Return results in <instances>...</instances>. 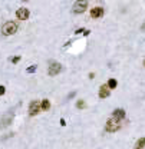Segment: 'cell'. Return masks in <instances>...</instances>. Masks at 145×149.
Returning a JSON list of instances; mask_svg holds the SVG:
<instances>
[{
  "label": "cell",
  "instance_id": "obj_1",
  "mask_svg": "<svg viewBox=\"0 0 145 149\" xmlns=\"http://www.w3.org/2000/svg\"><path fill=\"white\" fill-rule=\"evenodd\" d=\"M17 23L16 22H6L4 24H3V27H1V34L3 36H10V34H14L16 32H17Z\"/></svg>",
  "mask_w": 145,
  "mask_h": 149
},
{
  "label": "cell",
  "instance_id": "obj_2",
  "mask_svg": "<svg viewBox=\"0 0 145 149\" xmlns=\"http://www.w3.org/2000/svg\"><path fill=\"white\" fill-rule=\"evenodd\" d=\"M121 126H122L121 121H118V119H115V118H111V119H108L106 123H105V131H106V132H117V131L121 129Z\"/></svg>",
  "mask_w": 145,
  "mask_h": 149
},
{
  "label": "cell",
  "instance_id": "obj_3",
  "mask_svg": "<svg viewBox=\"0 0 145 149\" xmlns=\"http://www.w3.org/2000/svg\"><path fill=\"white\" fill-rule=\"evenodd\" d=\"M86 9H88V1H86V0H79V1H75V4H73V7H72L73 13H76V14L83 13Z\"/></svg>",
  "mask_w": 145,
  "mask_h": 149
},
{
  "label": "cell",
  "instance_id": "obj_4",
  "mask_svg": "<svg viewBox=\"0 0 145 149\" xmlns=\"http://www.w3.org/2000/svg\"><path fill=\"white\" fill-rule=\"evenodd\" d=\"M62 70V65L58 63V62H50L49 63V67H47V75L49 76H56L58 73H60Z\"/></svg>",
  "mask_w": 145,
  "mask_h": 149
},
{
  "label": "cell",
  "instance_id": "obj_5",
  "mask_svg": "<svg viewBox=\"0 0 145 149\" xmlns=\"http://www.w3.org/2000/svg\"><path fill=\"white\" fill-rule=\"evenodd\" d=\"M42 111V103L37 102V100H33L30 105H29V116H36L39 112Z\"/></svg>",
  "mask_w": 145,
  "mask_h": 149
},
{
  "label": "cell",
  "instance_id": "obj_6",
  "mask_svg": "<svg viewBox=\"0 0 145 149\" xmlns=\"http://www.w3.org/2000/svg\"><path fill=\"white\" fill-rule=\"evenodd\" d=\"M16 16H17V19H19V20H26V19H29L30 11H29V9H27V7H19V9H17V11H16Z\"/></svg>",
  "mask_w": 145,
  "mask_h": 149
},
{
  "label": "cell",
  "instance_id": "obj_7",
  "mask_svg": "<svg viewBox=\"0 0 145 149\" xmlns=\"http://www.w3.org/2000/svg\"><path fill=\"white\" fill-rule=\"evenodd\" d=\"M91 16H92L94 19H99V17H102V16H104V9L99 7V6L94 7V9L91 10Z\"/></svg>",
  "mask_w": 145,
  "mask_h": 149
},
{
  "label": "cell",
  "instance_id": "obj_8",
  "mask_svg": "<svg viewBox=\"0 0 145 149\" xmlns=\"http://www.w3.org/2000/svg\"><path fill=\"white\" fill-rule=\"evenodd\" d=\"M125 111L124 109H115L114 112H112V118H115V119H118V121H122V119H125Z\"/></svg>",
  "mask_w": 145,
  "mask_h": 149
},
{
  "label": "cell",
  "instance_id": "obj_9",
  "mask_svg": "<svg viewBox=\"0 0 145 149\" xmlns=\"http://www.w3.org/2000/svg\"><path fill=\"white\" fill-rule=\"evenodd\" d=\"M108 96H109V88H108V85H102L99 88V98L101 99H105Z\"/></svg>",
  "mask_w": 145,
  "mask_h": 149
},
{
  "label": "cell",
  "instance_id": "obj_10",
  "mask_svg": "<svg viewBox=\"0 0 145 149\" xmlns=\"http://www.w3.org/2000/svg\"><path fill=\"white\" fill-rule=\"evenodd\" d=\"M134 149H145V138H140L135 144Z\"/></svg>",
  "mask_w": 145,
  "mask_h": 149
},
{
  "label": "cell",
  "instance_id": "obj_11",
  "mask_svg": "<svg viewBox=\"0 0 145 149\" xmlns=\"http://www.w3.org/2000/svg\"><path fill=\"white\" fill-rule=\"evenodd\" d=\"M49 108H50V102L47 99H43L42 100V111H49Z\"/></svg>",
  "mask_w": 145,
  "mask_h": 149
},
{
  "label": "cell",
  "instance_id": "obj_12",
  "mask_svg": "<svg viewBox=\"0 0 145 149\" xmlns=\"http://www.w3.org/2000/svg\"><path fill=\"white\" fill-rule=\"evenodd\" d=\"M117 85H118L117 79H109V80H108V88H109V89H115Z\"/></svg>",
  "mask_w": 145,
  "mask_h": 149
},
{
  "label": "cell",
  "instance_id": "obj_13",
  "mask_svg": "<svg viewBox=\"0 0 145 149\" xmlns=\"http://www.w3.org/2000/svg\"><path fill=\"white\" fill-rule=\"evenodd\" d=\"M76 108H78V109H83V108H86V102H85L83 99H79V100L76 102Z\"/></svg>",
  "mask_w": 145,
  "mask_h": 149
},
{
  "label": "cell",
  "instance_id": "obj_14",
  "mask_svg": "<svg viewBox=\"0 0 145 149\" xmlns=\"http://www.w3.org/2000/svg\"><path fill=\"white\" fill-rule=\"evenodd\" d=\"M36 67H37V66H36V65H33V66L27 67V69H26V72H27V73H33V72L36 70Z\"/></svg>",
  "mask_w": 145,
  "mask_h": 149
},
{
  "label": "cell",
  "instance_id": "obj_15",
  "mask_svg": "<svg viewBox=\"0 0 145 149\" xmlns=\"http://www.w3.org/2000/svg\"><path fill=\"white\" fill-rule=\"evenodd\" d=\"M10 60H12V63H17V62L20 60V56H13Z\"/></svg>",
  "mask_w": 145,
  "mask_h": 149
},
{
  "label": "cell",
  "instance_id": "obj_16",
  "mask_svg": "<svg viewBox=\"0 0 145 149\" xmlns=\"http://www.w3.org/2000/svg\"><path fill=\"white\" fill-rule=\"evenodd\" d=\"M4 93H6V89H4V86L0 85V95H4Z\"/></svg>",
  "mask_w": 145,
  "mask_h": 149
},
{
  "label": "cell",
  "instance_id": "obj_17",
  "mask_svg": "<svg viewBox=\"0 0 145 149\" xmlns=\"http://www.w3.org/2000/svg\"><path fill=\"white\" fill-rule=\"evenodd\" d=\"M73 96H75V92H70L69 96H68V99H70V98H73Z\"/></svg>",
  "mask_w": 145,
  "mask_h": 149
},
{
  "label": "cell",
  "instance_id": "obj_18",
  "mask_svg": "<svg viewBox=\"0 0 145 149\" xmlns=\"http://www.w3.org/2000/svg\"><path fill=\"white\" fill-rule=\"evenodd\" d=\"M60 125L65 126V125H66V121H65V119H60Z\"/></svg>",
  "mask_w": 145,
  "mask_h": 149
},
{
  "label": "cell",
  "instance_id": "obj_19",
  "mask_svg": "<svg viewBox=\"0 0 145 149\" xmlns=\"http://www.w3.org/2000/svg\"><path fill=\"white\" fill-rule=\"evenodd\" d=\"M144 67H145V59H144Z\"/></svg>",
  "mask_w": 145,
  "mask_h": 149
}]
</instances>
